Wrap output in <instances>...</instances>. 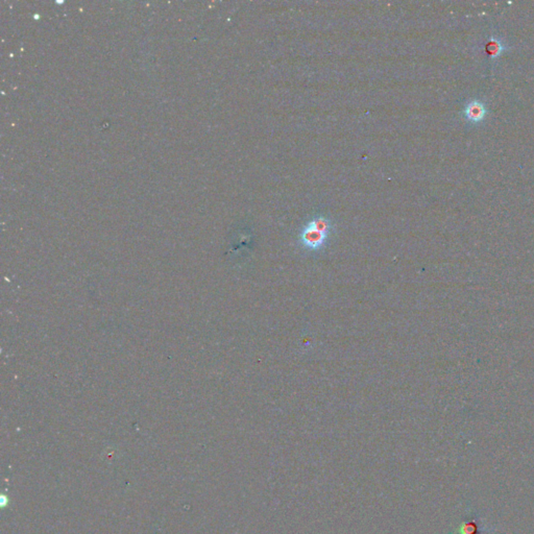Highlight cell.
Segmentation results:
<instances>
[{
  "instance_id": "obj_1",
  "label": "cell",
  "mask_w": 534,
  "mask_h": 534,
  "mask_svg": "<svg viewBox=\"0 0 534 534\" xmlns=\"http://www.w3.org/2000/svg\"><path fill=\"white\" fill-rule=\"evenodd\" d=\"M332 223L325 216H316L309 221L300 234L302 246L309 251L323 249L331 235Z\"/></svg>"
},
{
  "instance_id": "obj_2",
  "label": "cell",
  "mask_w": 534,
  "mask_h": 534,
  "mask_svg": "<svg viewBox=\"0 0 534 534\" xmlns=\"http://www.w3.org/2000/svg\"><path fill=\"white\" fill-rule=\"evenodd\" d=\"M485 113H486V110L484 108V105L479 102V101H472L467 104L466 109H465V114H466V117L467 119L474 121V122H478L483 119V117L485 116Z\"/></svg>"
},
{
  "instance_id": "obj_3",
  "label": "cell",
  "mask_w": 534,
  "mask_h": 534,
  "mask_svg": "<svg viewBox=\"0 0 534 534\" xmlns=\"http://www.w3.org/2000/svg\"><path fill=\"white\" fill-rule=\"evenodd\" d=\"M487 49L492 55H497V54H499L500 50H502V45L500 44L499 41H492V42H489Z\"/></svg>"
}]
</instances>
